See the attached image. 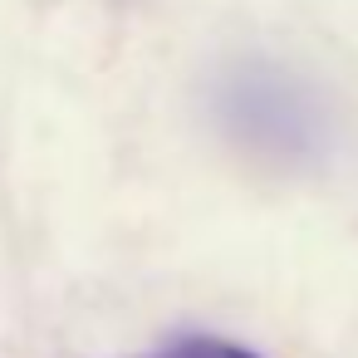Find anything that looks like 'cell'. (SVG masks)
<instances>
[{
  "label": "cell",
  "instance_id": "2",
  "mask_svg": "<svg viewBox=\"0 0 358 358\" xmlns=\"http://www.w3.org/2000/svg\"><path fill=\"white\" fill-rule=\"evenodd\" d=\"M157 358H260V353H250V348H241L231 338H182Z\"/></svg>",
  "mask_w": 358,
  "mask_h": 358
},
{
  "label": "cell",
  "instance_id": "1",
  "mask_svg": "<svg viewBox=\"0 0 358 358\" xmlns=\"http://www.w3.org/2000/svg\"><path fill=\"white\" fill-rule=\"evenodd\" d=\"M216 118L241 148L275 167H309L329 148L324 99L270 59H245L216 79Z\"/></svg>",
  "mask_w": 358,
  "mask_h": 358
}]
</instances>
